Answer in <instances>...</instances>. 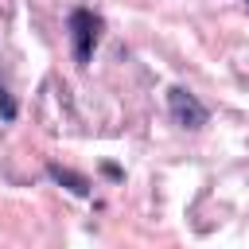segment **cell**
<instances>
[{"label": "cell", "mask_w": 249, "mask_h": 249, "mask_svg": "<svg viewBox=\"0 0 249 249\" xmlns=\"http://www.w3.org/2000/svg\"><path fill=\"white\" fill-rule=\"evenodd\" d=\"M70 35H74V58L86 62L97 47V35H101V19L86 8H74L70 12Z\"/></svg>", "instance_id": "1"}, {"label": "cell", "mask_w": 249, "mask_h": 249, "mask_svg": "<svg viewBox=\"0 0 249 249\" xmlns=\"http://www.w3.org/2000/svg\"><path fill=\"white\" fill-rule=\"evenodd\" d=\"M167 105H171V117H175L183 128H202V124H206V109H202V101H198L195 93H187L183 86H175V89L167 93Z\"/></svg>", "instance_id": "2"}, {"label": "cell", "mask_w": 249, "mask_h": 249, "mask_svg": "<svg viewBox=\"0 0 249 249\" xmlns=\"http://www.w3.org/2000/svg\"><path fill=\"white\" fill-rule=\"evenodd\" d=\"M47 171H51V179H58L62 187H70L74 195H89V183H86V175H78V171H70V167H62V163H51Z\"/></svg>", "instance_id": "3"}]
</instances>
